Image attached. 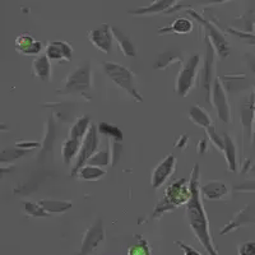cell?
Masks as SVG:
<instances>
[{
  "label": "cell",
  "instance_id": "1",
  "mask_svg": "<svg viewBox=\"0 0 255 255\" xmlns=\"http://www.w3.org/2000/svg\"><path fill=\"white\" fill-rule=\"evenodd\" d=\"M199 165H195L193 167V171L190 175V190L191 197L186 204V218L190 225V229L200 245L206 249L208 255H218L216 250L213 239L211 235V230H209L208 217H207L206 209L203 207V197H202V191H200L199 184Z\"/></svg>",
  "mask_w": 255,
  "mask_h": 255
},
{
  "label": "cell",
  "instance_id": "2",
  "mask_svg": "<svg viewBox=\"0 0 255 255\" xmlns=\"http://www.w3.org/2000/svg\"><path fill=\"white\" fill-rule=\"evenodd\" d=\"M191 197L190 190V180L179 179L166 188L163 199L159 200L153 211L152 217L158 218L166 213V212L174 211L179 207L188 204Z\"/></svg>",
  "mask_w": 255,
  "mask_h": 255
},
{
  "label": "cell",
  "instance_id": "3",
  "mask_svg": "<svg viewBox=\"0 0 255 255\" xmlns=\"http://www.w3.org/2000/svg\"><path fill=\"white\" fill-rule=\"evenodd\" d=\"M91 86H92V72H91V64L87 61L68 74L61 91H58V93L61 95L78 93L84 97H88L87 92L91 90Z\"/></svg>",
  "mask_w": 255,
  "mask_h": 255
},
{
  "label": "cell",
  "instance_id": "4",
  "mask_svg": "<svg viewBox=\"0 0 255 255\" xmlns=\"http://www.w3.org/2000/svg\"><path fill=\"white\" fill-rule=\"evenodd\" d=\"M102 67H104L106 76L114 83L118 84L120 88H123L130 97H133V100H135L136 102L143 101V97L138 92L135 83H134V74L131 73V70H129L128 68L123 67V65L118 63H113V61H105L102 64Z\"/></svg>",
  "mask_w": 255,
  "mask_h": 255
},
{
  "label": "cell",
  "instance_id": "5",
  "mask_svg": "<svg viewBox=\"0 0 255 255\" xmlns=\"http://www.w3.org/2000/svg\"><path fill=\"white\" fill-rule=\"evenodd\" d=\"M200 56L193 55L188 59L186 64L181 68L180 73L177 74L175 90L180 97H186L190 91L195 87L198 79V72H199Z\"/></svg>",
  "mask_w": 255,
  "mask_h": 255
},
{
  "label": "cell",
  "instance_id": "6",
  "mask_svg": "<svg viewBox=\"0 0 255 255\" xmlns=\"http://www.w3.org/2000/svg\"><path fill=\"white\" fill-rule=\"evenodd\" d=\"M99 143V129L92 124L90 128V130H88L87 135L84 136L83 142H82L81 151H79L78 157L76 158V163L73 166L72 176H77L79 170H81L84 165H87L88 159L97 152Z\"/></svg>",
  "mask_w": 255,
  "mask_h": 255
},
{
  "label": "cell",
  "instance_id": "7",
  "mask_svg": "<svg viewBox=\"0 0 255 255\" xmlns=\"http://www.w3.org/2000/svg\"><path fill=\"white\" fill-rule=\"evenodd\" d=\"M211 104L215 106L221 122H223L225 124H230V123H231V116H232L231 108H230L229 100H227L226 92H225V88H223L221 78L215 79L213 90H212Z\"/></svg>",
  "mask_w": 255,
  "mask_h": 255
},
{
  "label": "cell",
  "instance_id": "8",
  "mask_svg": "<svg viewBox=\"0 0 255 255\" xmlns=\"http://www.w3.org/2000/svg\"><path fill=\"white\" fill-rule=\"evenodd\" d=\"M176 163V157H175L174 154H167V156L153 168L151 176V185L153 186V189L157 190V189L161 188V186L175 174Z\"/></svg>",
  "mask_w": 255,
  "mask_h": 255
},
{
  "label": "cell",
  "instance_id": "9",
  "mask_svg": "<svg viewBox=\"0 0 255 255\" xmlns=\"http://www.w3.org/2000/svg\"><path fill=\"white\" fill-rule=\"evenodd\" d=\"M88 40L97 50L104 54H110L113 50V29L109 24H101L88 32Z\"/></svg>",
  "mask_w": 255,
  "mask_h": 255
},
{
  "label": "cell",
  "instance_id": "10",
  "mask_svg": "<svg viewBox=\"0 0 255 255\" xmlns=\"http://www.w3.org/2000/svg\"><path fill=\"white\" fill-rule=\"evenodd\" d=\"M206 45H207V54H206V63H204L203 69V87L207 93V100L211 102L212 97V90H213V83H215V54L216 49L212 44V41L209 40L208 36L206 37Z\"/></svg>",
  "mask_w": 255,
  "mask_h": 255
},
{
  "label": "cell",
  "instance_id": "11",
  "mask_svg": "<svg viewBox=\"0 0 255 255\" xmlns=\"http://www.w3.org/2000/svg\"><path fill=\"white\" fill-rule=\"evenodd\" d=\"M190 13L193 17L195 18V19H198L200 22V23H203L204 26H206V29L207 32H208V38L212 41V44H213V46H215L216 49V52L218 54V56L220 58H227L230 54V47H229V44H227L226 38H225V36L221 33L220 31H218L217 28H216L213 24L208 23V22H206V20L203 19V18L200 17V15H198L195 12H189Z\"/></svg>",
  "mask_w": 255,
  "mask_h": 255
},
{
  "label": "cell",
  "instance_id": "12",
  "mask_svg": "<svg viewBox=\"0 0 255 255\" xmlns=\"http://www.w3.org/2000/svg\"><path fill=\"white\" fill-rule=\"evenodd\" d=\"M105 239V230L104 223L101 220L96 221L95 225L90 227L84 235L83 243H82V249L79 255H88L91 252L99 247L100 244L104 241Z\"/></svg>",
  "mask_w": 255,
  "mask_h": 255
},
{
  "label": "cell",
  "instance_id": "13",
  "mask_svg": "<svg viewBox=\"0 0 255 255\" xmlns=\"http://www.w3.org/2000/svg\"><path fill=\"white\" fill-rule=\"evenodd\" d=\"M255 119V91L245 100L241 106V124L244 129V136L248 135L253 142V131H254Z\"/></svg>",
  "mask_w": 255,
  "mask_h": 255
},
{
  "label": "cell",
  "instance_id": "14",
  "mask_svg": "<svg viewBox=\"0 0 255 255\" xmlns=\"http://www.w3.org/2000/svg\"><path fill=\"white\" fill-rule=\"evenodd\" d=\"M45 54L50 60L72 61L73 47L65 41H51L45 47Z\"/></svg>",
  "mask_w": 255,
  "mask_h": 255
},
{
  "label": "cell",
  "instance_id": "15",
  "mask_svg": "<svg viewBox=\"0 0 255 255\" xmlns=\"http://www.w3.org/2000/svg\"><path fill=\"white\" fill-rule=\"evenodd\" d=\"M14 46L19 54L26 56H37L42 50V44L29 33H22L14 41Z\"/></svg>",
  "mask_w": 255,
  "mask_h": 255
},
{
  "label": "cell",
  "instance_id": "16",
  "mask_svg": "<svg viewBox=\"0 0 255 255\" xmlns=\"http://www.w3.org/2000/svg\"><path fill=\"white\" fill-rule=\"evenodd\" d=\"M50 61L51 60L47 58L46 54L33 59V61H32V73H33V76H35L36 78H38L42 82L51 81L52 67Z\"/></svg>",
  "mask_w": 255,
  "mask_h": 255
},
{
  "label": "cell",
  "instance_id": "17",
  "mask_svg": "<svg viewBox=\"0 0 255 255\" xmlns=\"http://www.w3.org/2000/svg\"><path fill=\"white\" fill-rule=\"evenodd\" d=\"M200 191L207 200H221L229 194V188L222 181H209L200 186Z\"/></svg>",
  "mask_w": 255,
  "mask_h": 255
},
{
  "label": "cell",
  "instance_id": "18",
  "mask_svg": "<svg viewBox=\"0 0 255 255\" xmlns=\"http://www.w3.org/2000/svg\"><path fill=\"white\" fill-rule=\"evenodd\" d=\"M255 222V212L253 207H247L245 209L239 213L231 222L227 225L225 229L221 230V235H225V234H229V232L234 231V230L239 229V227L244 226V225H248V223H254Z\"/></svg>",
  "mask_w": 255,
  "mask_h": 255
},
{
  "label": "cell",
  "instance_id": "19",
  "mask_svg": "<svg viewBox=\"0 0 255 255\" xmlns=\"http://www.w3.org/2000/svg\"><path fill=\"white\" fill-rule=\"evenodd\" d=\"M223 140H225V148H223V153L226 157L227 166L231 172H238L239 170V159H238V148L234 143L231 136L227 133H223Z\"/></svg>",
  "mask_w": 255,
  "mask_h": 255
},
{
  "label": "cell",
  "instance_id": "20",
  "mask_svg": "<svg viewBox=\"0 0 255 255\" xmlns=\"http://www.w3.org/2000/svg\"><path fill=\"white\" fill-rule=\"evenodd\" d=\"M113 29V35H114V40L118 42L119 45L120 51L123 52V55L125 58H135L136 56V49L134 46V44L131 42V40L125 35L124 32L122 29H119L118 27H111Z\"/></svg>",
  "mask_w": 255,
  "mask_h": 255
},
{
  "label": "cell",
  "instance_id": "21",
  "mask_svg": "<svg viewBox=\"0 0 255 255\" xmlns=\"http://www.w3.org/2000/svg\"><path fill=\"white\" fill-rule=\"evenodd\" d=\"M175 4H176V0H156L154 3L151 4V5L144 6V8L135 9V10H130V14L147 15V14H157V13H162V12L168 13L170 9L174 8Z\"/></svg>",
  "mask_w": 255,
  "mask_h": 255
},
{
  "label": "cell",
  "instance_id": "22",
  "mask_svg": "<svg viewBox=\"0 0 255 255\" xmlns=\"http://www.w3.org/2000/svg\"><path fill=\"white\" fill-rule=\"evenodd\" d=\"M82 142L83 140L74 139V138H68L64 140L63 148H61V156L65 165H70L74 158H77L81 151Z\"/></svg>",
  "mask_w": 255,
  "mask_h": 255
},
{
  "label": "cell",
  "instance_id": "23",
  "mask_svg": "<svg viewBox=\"0 0 255 255\" xmlns=\"http://www.w3.org/2000/svg\"><path fill=\"white\" fill-rule=\"evenodd\" d=\"M175 63H183V52L180 50H168V51L158 55L156 63H154V68L161 70L167 69Z\"/></svg>",
  "mask_w": 255,
  "mask_h": 255
},
{
  "label": "cell",
  "instance_id": "24",
  "mask_svg": "<svg viewBox=\"0 0 255 255\" xmlns=\"http://www.w3.org/2000/svg\"><path fill=\"white\" fill-rule=\"evenodd\" d=\"M194 28V24L188 18H177L172 22L171 24L166 28L159 29V33H177V35H188L193 31Z\"/></svg>",
  "mask_w": 255,
  "mask_h": 255
},
{
  "label": "cell",
  "instance_id": "25",
  "mask_svg": "<svg viewBox=\"0 0 255 255\" xmlns=\"http://www.w3.org/2000/svg\"><path fill=\"white\" fill-rule=\"evenodd\" d=\"M189 119H190L191 123H194L195 125H198L199 128H203V129H208L209 127H213L211 115L200 106H191L190 110H189Z\"/></svg>",
  "mask_w": 255,
  "mask_h": 255
},
{
  "label": "cell",
  "instance_id": "26",
  "mask_svg": "<svg viewBox=\"0 0 255 255\" xmlns=\"http://www.w3.org/2000/svg\"><path fill=\"white\" fill-rule=\"evenodd\" d=\"M91 119L90 116L84 115L82 118H79L74 125L72 127L69 131V138H74V139H79L83 140L84 136L87 135L88 130H90L91 128Z\"/></svg>",
  "mask_w": 255,
  "mask_h": 255
},
{
  "label": "cell",
  "instance_id": "27",
  "mask_svg": "<svg viewBox=\"0 0 255 255\" xmlns=\"http://www.w3.org/2000/svg\"><path fill=\"white\" fill-rule=\"evenodd\" d=\"M106 175V170L102 167L93 165H84L77 174V177L86 181H96V180L101 179L102 176Z\"/></svg>",
  "mask_w": 255,
  "mask_h": 255
},
{
  "label": "cell",
  "instance_id": "28",
  "mask_svg": "<svg viewBox=\"0 0 255 255\" xmlns=\"http://www.w3.org/2000/svg\"><path fill=\"white\" fill-rule=\"evenodd\" d=\"M38 203L44 207L50 215L51 213H63L67 212L68 209L72 208V202H67V200H40Z\"/></svg>",
  "mask_w": 255,
  "mask_h": 255
},
{
  "label": "cell",
  "instance_id": "29",
  "mask_svg": "<svg viewBox=\"0 0 255 255\" xmlns=\"http://www.w3.org/2000/svg\"><path fill=\"white\" fill-rule=\"evenodd\" d=\"M114 156L113 152L109 149H104V151H97L90 159H88L87 165H93V166H99V167H106L111 163Z\"/></svg>",
  "mask_w": 255,
  "mask_h": 255
},
{
  "label": "cell",
  "instance_id": "30",
  "mask_svg": "<svg viewBox=\"0 0 255 255\" xmlns=\"http://www.w3.org/2000/svg\"><path fill=\"white\" fill-rule=\"evenodd\" d=\"M99 133L104 134L105 136H108L109 139H114L116 142H120L123 139V133L119 128L115 127L113 124H109V123H100L99 127Z\"/></svg>",
  "mask_w": 255,
  "mask_h": 255
},
{
  "label": "cell",
  "instance_id": "31",
  "mask_svg": "<svg viewBox=\"0 0 255 255\" xmlns=\"http://www.w3.org/2000/svg\"><path fill=\"white\" fill-rule=\"evenodd\" d=\"M24 211L31 217H47L50 216L49 212L41 206L40 203H31V202H26L24 203Z\"/></svg>",
  "mask_w": 255,
  "mask_h": 255
},
{
  "label": "cell",
  "instance_id": "32",
  "mask_svg": "<svg viewBox=\"0 0 255 255\" xmlns=\"http://www.w3.org/2000/svg\"><path fill=\"white\" fill-rule=\"evenodd\" d=\"M138 244L130 247L128 249V255H151V249L148 247V243L138 236Z\"/></svg>",
  "mask_w": 255,
  "mask_h": 255
},
{
  "label": "cell",
  "instance_id": "33",
  "mask_svg": "<svg viewBox=\"0 0 255 255\" xmlns=\"http://www.w3.org/2000/svg\"><path fill=\"white\" fill-rule=\"evenodd\" d=\"M206 131L212 144L215 145L218 151L223 152V148H225V140H223V136L220 135V134L215 130V127H209L208 129H206Z\"/></svg>",
  "mask_w": 255,
  "mask_h": 255
},
{
  "label": "cell",
  "instance_id": "34",
  "mask_svg": "<svg viewBox=\"0 0 255 255\" xmlns=\"http://www.w3.org/2000/svg\"><path fill=\"white\" fill-rule=\"evenodd\" d=\"M28 149H4L1 152V162H6V161H13V159H17L19 157L24 156V154L28 153Z\"/></svg>",
  "mask_w": 255,
  "mask_h": 255
},
{
  "label": "cell",
  "instance_id": "35",
  "mask_svg": "<svg viewBox=\"0 0 255 255\" xmlns=\"http://www.w3.org/2000/svg\"><path fill=\"white\" fill-rule=\"evenodd\" d=\"M229 32L234 33L235 36H238L240 40L247 41L248 44L255 45V35L254 33H249V32H244V31H235V29L229 28Z\"/></svg>",
  "mask_w": 255,
  "mask_h": 255
},
{
  "label": "cell",
  "instance_id": "36",
  "mask_svg": "<svg viewBox=\"0 0 255 255\" xmlns=\"http://www.w3.org/2000/svg\"><path fill=\"white\" fill-rule=\"evenodd\" d=\"M239 255H255V241H248L239 248Z\"/></svg>",
  "mask_w": 255,
  "mask_h": 255
},
{
  "label": "cell",
  "instance_id": "37",
  "mask_svg": "<svg viewBox=\"0 0 255 255\" xmlns=\"http://www.w3.org/2000/svg\"><path fill=\"white\" fill-rule=\"evenodd\" d=\"M176 244L179 245L180 248H181V249L184 250V255H202L197 249L189 247V245L184 244L183 241H176Z\"/></svg>",
  "mask_w": 255,
  "mask_h": 255
},
{
  "label": "cell",
  "instance_id": "38",
  "mask_svg": "<svg viewBox=\"0 0 255 255\" xmlns=\"http://www.w3.org/2000/svg\"><path fill=\"white\" fill-rule=\"evenodd\" d=\"M17 145L18 148H20V149H28V151H31L32 148H36V147H38V145H40V143H36V142H33V143H31V142H23V143H17Z\"/></svg>",
  "mask_w": 255,
  "mask_h": 255
},
{
  "label": "cell",
  "instance_id": "39",
  "mask_svg": "<svg viewBox=\"0 0 255 255\" xmlns=\"http://www.w3.org/2000/svg\"><path fill=\"white\" fill-rule=\"evenodd\" d=\"M188 142H189V136L186 135V134H184V135L180 136V139L177 140L176 143V147H179L180 149H184V148L188 145Z\"/></svg>",
  "mask_w": 255,
  "mask_h": 255
},
{
  "label": "cell",
  "instance_id": "40",
  "mask_svg": "<svg viewBox=\"0 0 255 255\" xmlns=\"http://www.w3.org/2000/svg\"><path fill=\"white\" fill-rule=\"evenodd\" d=\"M206 151H207V140L204 139L199 140V143H198V153L203 154Z\"/></svg>",
  "mask_w": 255,
  "mask_h": 255
},
{
  "label": "cell",
  "instance_id": "41",
  "mask_svg": "<svg viewBox=\"0 0 255 255\" xmlns=\"http://www.w3.org/2000/svg\"><path fill=\"white\" fill-rule=\"evenodd\" d=\"M248 65H249L250 69L255 73V56H252V58L248 59Z\"/></svg>",
  "mask_w": 255,
  "mask_h": 255
},
{
  "label": "cell",
  "instance_id": "42",
  "mask_svg": "<svg viewBox=\"0 0 255 255\" xmlns=\"http://www.w3.org/2000/svg\"><path fill=\"white\" fill-rule=\"evenodd\" d=\"M253 145H255V119H254V131H253Z\"/></svg>",
  "mask_w": 255,
  "mask_h": 255
},
{
  "label": "cell",
  "instance_id": "43",
  "mask_svg": "<svg viewBox=\"0 0 255 255\" xmlns=\"http://www.w3.org/2000/svg\"><path fill=\"white\" fill-rule=\"evenodd\" d=\"M216 3H223V1H227V0H215Z\"/></svg>",
  "mask_w": 255,
  "mask_h": 255
}]
</instances>
